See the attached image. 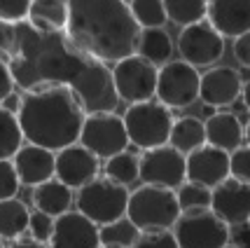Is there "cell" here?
Segmentation results:
<instances>
[{
  "label": "cell",
  "instance_id": "cell-25",
  "mask_svg": "<svg viewBox=\"0 0 250 248\" xmlns=\"http://www.w3.org/2000/svg\"><path fill=\"white\" fill-rule=\"evenodd\" d=\"M136 54H141L143 59L152 61L154 66H164L166 61H171L173 54V40L166 28H141V38H138V49Z\"/></svg>",
  "mask_w": 250,
  "mask_h": 248
},
{
  "label": "cell",
  "instance_id": "cell-5",
  "mask_svg": "<svg viewBox=\"0 0 250 248\" xmlns=\"http://www.w3.org/2000/svg\"><path fill=\"white\" fill-rule=\"evenodd\" d=\"M122 117L126 124L131 145H136L138 150H152V148L168 143L171 127H173V113L162 101L150 98L141 103H131Z\"/></svg>",
  "mask_w": 250,
  "mask_h": 248
},
{
  "label": "cell",
  "instance_id": "cell-45",
  "mask_svg": "<svg viewBox=\"0 0 250 248\" xmlns=\"http://www.w3.org/2000/svg\"><path fill=\"white\" fill-rule=\"evenodd\" d=\"M0 248H5V246H2V244H0Z\"/></svg>",
  "mask_w": 250,
  "mask_h": 248
},
{
  "label": "cell",
  "instance_id": "cell-40",
  "mask_svg": "<svg viewBox=\"0 0 250 248\" xmlns=\"http://www.w3.org/2000/svg\"><path fill=\"white\" fill-rule=\"evenodd\" d=\"M10 248H47L42 241H35V239H14V244Z\"/></svg>",
  "mask_w": 250,
  "mask_h": 248
},
{
  "label": "cell",
  "instance_id": "cell-19",
  "mask_svg": "<svg viewBox=\"0 0 250 248\" xmlns=\"http://www.w3.org/2000/svg\"><path fill=\"white\" fill-rule=\"evenodd\" d=\"M206 19L225 38L250 31V0H208Z\"/></svg>",
  "mask_w": 250,
  "mask_h": 248
},
{
  "label": "cell",
  "instance_id": "cell-11",
  "mask_svg": "<svg viewBox=\"0 0 250 248\" xmlns=\"http://www.w3.org/2000/svg\"><path fill=\"white\" fill-rule=\"evenodd\" d=\"M180 59L194 68H210L225 54V35H220L208 19L180 28L178 35Z\"/></svg>",
  "mask_w": 250,
  "mask_h": 248
},
{
  "label": "cell",
  "instance_id": "cell-23",
  "mask_svg": "<svg viewBox=\"0 0 250 248\" xmlns=\"http://www.w3.org/2000/svg\"><path fill=\"white\" fill-rule=\"evenodd\" d=\"M168 145H173L178 152L189 155L196 148L206 145V124L199 117H180L173 119L171 127V136H168Z\"/></svg>",
  "mask_w": 250,
  "mask_h": 248
},
{
  "label": "cell",
  "instance_id": "cell-38",
  "mask_svg": "<svg viewBox=\"0 0 250 248\" xmlns=\"http://www.w3.org/2000/svg\"><path fill=\"white\" fill-rule=\"evenodd\" d=\"M14 87H17V82H14V75L10 70V64H7V59L0 56V103L14 94Z\"/></svg>",
  "mask_w": 250,
  "mask_h": 248
},
{
  "label": "cell",
  "instance_id": "cell-27",
  "mask_svg": "<svg viewBox=\"0 0 250 248\" xmlns=\"http://www.w3.org/2000/svg\"><path fill=\"white\" fill-rule=\"evenodd\" d=\"M23 145V131L17 113L0 106V159H12Z\"/></svg>",
  "mask_w": 250,
  "mask_h": 248
},
{
  "label": "cell",
  "instance_id": "cell-15",
  "mask_svg": "<svg viewBox=\"0 0 250 248\" xmlns=\"http://www.w3.org/2000/svg\"><path fill=\"white\" fill-rule=\"evenodd\" d=\"M101 171L98 157L87 150L80 140L56 152V178L73 190H80L82 185L94 180Z\"/></svg>",
  "mask_w": 250,
  "mask_h": 248
},
{
  "label": "cell",
  "instance_id": "cell-18",
  "mask_svg": "<svg viewBox=\"0 0 250 248\" xmlns=\"http://www.w3.org/2000/svg\"><path fill=\"white\" fill-rule=\"evenodd\" d=\"M12 162H14V169L19 173L21 185L35 187V185H40L56 176V152L47 150L42 145L26 143L12 157Z\"/></svg>",
  "mask_w": 250,
  "mask_h": 248
},
{
  "label": "cell",
  "instance_id": "cell-9",
  "mask_svg": "<svg viewBox=\"0 0 250 248\" xmlns=\"http://www.w3.org/2000/svg\"><path fill=\"white\" fill-rule=\"evenodd\" d=\"M80 143L91 150L98 159H108L117 152H124L129 148V134L122 115L112 113H87L82 131H80Z\"/></svg>",
  "mask_w": 250,
  "mask_h": 248
},
{
  "label": "cell",
  "instance_id": "cell-17",
  "mask_svg": "<svg viewBox=\"0 0 250 248\" xmlns=\"http://www.w3.org/2000/svg\"><path fill=\"white\" fill-rule=\"evenodd\" d=\"M187 157V180L206 187H218L229 176V152L220 150L215 145H201Z\"/></svg>",
  "mask_w": 250,
  "mask_h": 248
},
{
  "label": "cell",
  "instance_id": "cell-34",
  "mask_svg": "<svg viewBox=\"0 0 250 248\" xmlns=\"http://www.w3.org/2000/svg\"><path fill=\"white\" fill-rule=\"evenodd\" d=\"M19 173L14 169L12 159H0V202L2 199H12L19 192Z\"/></svg>",
  "mask_w": 250,
  "mask_h": 248
},
{
  "label": "cell",
  "instance_id": "cell-41",
  "mask_svg": "<svg viewBox=\"0 0 250 248\" xmlns=\"http://www.w3.org/2000/svg\"><path fill=\"white\" fill-rule=\"evenodd\" d=\"M241 101H243L246 110L250 113V80L248 82H243V89H241Z\"/></svg>",
  "mask_w": 250,
  "mask_h": 248
},
{
  "label": "cell",
  "instance_id": "cell-32",
  "mask_svg": "<svg viewBox=\"0 0 250 248\" xmlns=\"http://www.w3.org/2000/svg\"><path fill=\"white\" fill-rule=\"evenodd\" d=\"M54 223L56 218L44 213V211H31V220H28V234L35 241H42V244H49L52 239V232H54Z\"/></svg>",
  "mask_w": 250,
  "mask_h": 248
},
{
  "label": "cell",
  "instance_id": "cell-14",
  "mask_svg": "<svg viewBox=\"0 0 250 248\" xmlns=\"http://www.w3.org/2000/svg\"><path fill=\"white\" fill-rule=\"evenodd\" d=\"M52 248H101V227L80 211H65L56 218L49 239Z\"/></svg>",
  "mask_w": 250,
  "mask_h": 248
},
{
  "label": "cell",
  "instance_id": "cell-6",
  "mask_svg": "<svg viewBox=\"0 0 250 248\" xmlns=\"http://www.w3.org/2000/svg\"><path fill=\"white\" fill-rule=\"evenodd\" d=\"M129 190L126 185L110 180L108 176H96L94 180L80 187L77 192V211L84 213L89 220H94L98 227L115 223L126 216L129 206Z\"/></svg>",
  "mask_w": 250,
  "mask_h": 248
},
{
  "label": "cell",
  "instance_id": "cell-39",
  "mask_svg": "<svg viewBox=\"0 0 250 248\" xmlns=\"http://www.w3.org/2000/svg\"><path fill=\"white\" fill-rule=\"evenodd\" d=\"M229 241L236 248H250V225L248 223L234 227V232L229 234Z\"/></svg>",
  "mask_w": 250,
  "mask_h": 248
},
{
  "label": "cell",
  "instance_id": "cell-30",
  "mask_svg": "<svg viewBox=\"0 0 250 248\" xmlns=\"http://www.w3.org/2000/svg\"><path fill=\"white\" fill-rule=\"evenodd\" d=\"M138 234H141V232H138V227L124 216V218H120V220H115V223L101 225V246H126V248H133Z\"/></svg>",
  "mask_w": 250,
  "mask_h": 248
},
{
  "label": "cell",
  "instance_id": "cell-10",
  "mask_svg": "<svg viewBox=\"0 0 250 248\" xmlns=\"http://www.w3.org/2000/svg\"><path fill=\"white\" fill-rule=\"evenodd\" d=\"M199 87H201L199 68L183 59L166 61L159 68L157 77V101H162L171 110L189 108L199 98Z\"/></svg>",
  "mask_w": 250,
  "mask_h": 248
},
{
  "label": "cell",
  "instance_id": "cell-13",
  "mask_svg": "<svg viewBox=\"0 0 250 248\" xmlns=\"http://www.w3.org/2000/svg\"><path fill=\"white\" fill-rule=\"evenodd\" d=\"M243 80L241 73L231 66H210L201 75V87H199V98L204 106L213 108H229L241 98Z\"/></svg>",
  "mask_w": 250,
  "mask_h": 248
},
{
  "label": "cell",
  "instance_id": "cell-33",
  "mask_svg": "<svg viewBox=\"0 0 250 248\" xmlns=\"http://www.w3.org/2000/svg\"><path fill=\"white\" fill-rule=\"evenodd\" d=\"M133 248H180L173 229H157V232H141Z\"/></svg>",
  "mask_w": 250,
  "mask_h": 248
},
{
  "label": "cell",
  "instance_id": "cell-31",
  "mask_svg": "<svg viewBox=\"0 0 250 248\" xmlns=\"http://www.w3.org/2000/svg\"><path fill=\"white\" fill-rule=\"evenodd\" d=\"M178 202H180V208L183 211H192V208H210V199H213V190L206 187V185L192 183V180H185L178 190Z\"/></svg>",
  "mask_w": 250,
  "mask_h": 248
},
{
  "label": "cell",
  "instance_id": "cell-2",
  "mask_svg": "<svg viewBox=\"0 0 250 248\" xmlns=\"http://www.w3.org/2000/svg\"><path fill=\"white\" fill-rule=\"evenodd\" d=\"M68 40L101 61H120L136 54L141 26L126 0H65Z\"/></svg>",
  "mask_w": 250,
  "mask_h": 248
},
{
  "label": "cell",
  "instance_id": "cell-37",
  "mask_svg": "<svg viewBox=\"0 0 250 248\" xmlns=\"http://www.w3.org/2000/svg\"><path fill=\"white\" fill-rule=\"evenodd\" d=\"M234 59L239 61L241 68L250 70V31L234 38Z\"/></svg>",
  "mask_w": 250,
  "mask_h": 248
},
{
  "label": "cell",
  "instance_id": "cell-21",
  "mask_svg": "<svg viewBox=\"0 0 250 248\" xmlns=\"http://www.w3.org/2000/svg\"><path fill=\"white\" fill-rule=\"evenodd\" d=\"M33 204H35L38 211H44V213H49L54 218L63 216L65 211H70V206H73V187H68L54 176V178H49L44 183L35 185Z\"/></svg>",
  "mask_w": 250,
  "mask_h": 248
},
{
  "label": "cell",
  "instance_id": "cell-1",
  "mask_svg": "<svg viewBox=\"0 0 250 248\" xmlns=\"http://www.w3.org/2000/svg\"><path fill=\"white\" fill-rule=\"evenodd\" d=\"M14 82L23 91L35 87H70L87 113H112L120 106L112 70L105 61L82 52L63 33H40L17 22V43L7 59Z\"/></svg>",
  "mask_w": 250,
  "mask_h": 248
},
{
  "label": "cell",
  "instance_id": "cell-22",
  "mask_svg": "<svg viewBox=\"0 0 250 248\" xmlns=\"http://www.w3.org/2000/svg\"><path fill=\"white\" fill-rule=\"evenodd\" d=\"M26 22L40 33H63L68 23V2L65 0H33Z\"/></svg>",
  "mask_w": 250,
  "mask_h": 248
},
{
  "label": "cell",
  "instance_id": "cell-26",
  "mask_svg": "<svg viewBox=\"0 0 250 248\" xmlns=\"http://www.w3.org/2000/svg\"><path fill=\"white\" fill-rule=\"evenodd\" d=\"M105 176L110 180L120 185H133L136 180H141V157L133 155V152L124 150V152H117L105 159Z\"/></svg>",
  "mask_w": 250,
  "mask_h": 248
},
{
  "label": "cell",
  "instance_id": "cell-24",
  "mask_svg": "<svg viewBox=\"0 0 250 248\" xmlns=\"http://www.w3.org/2000/svg\"><path fill=\"white\" fill-rule=\"evenodd\" d=\"M28 220H31V211L17 197L0 202V239L5 241L21 239L23 232H28Z\"/></svg>",
  "mask_w": 250,
  "mask_h": 248
},
{
  "label": "cell",
  "instance_id": "cell-16",
  "mask_svg": "<svg viewBox=\"0 0 250 248\" xmlns=\"http://www.w3.org/2000/svg\"><path fill=\"white\" fill-rule=\"evenodd\" d=\"M210 208L229 227L243 225L250 220V185L229 176L218 187H213Z\"/></svg>",
  "mask_w": 250,
  "mask_h": 248
},
{
  "label": "cell",
  "instance_id": "cell-36",
  "mask_svg": "<svg viewBox=\"0 0 250 248\" xmlns=\"http://www.w3.org/2000/svg\"><path fill=\"white\" fill-rule=\"evenodd\" d=\"M33 0H0V22H26Z\"/></svg>",
  "mask_w": 250,
  "mask_h": 248
},
{
  "label": "cell",
  "instance_id": "cell-7",
  "mask_svg": "<svg viewBox=\"0 0 250 248\" xmlns=\"http://www.w3.org/2000/svg\"><path fill=\"white\" fill-rule=\"evenodd\" d=\"M173 234L180 248H222L229 244V225L213 208L183 211L175 220Z\"/></svg>",
  "mask_w": 250,
  "mask_h": 248
},
{
  "label": "cell",
  "instance_id": "cell-20",
  "mask_svg": "<svg viewBox=\"0 0 250 248\" xmlns=\"http://www.w3.org/2000/svg\"><path fill=\"white\" fill-rule=\"evenodd\" d=\"M204 124H206V143L225 152H234L246 140V129L236 113L218 110L210 117H206Z\"/></svg>",
  "mask_w": 250,
  "mask_h": 248
},
{
  "label": "cell",
  "instance_id": "cell-42",
  "mask_svg": "<svg viewBox=\"0 0 250 248\" xmlns=\"http://www.w3.org/2000/svg\"><path fill=\"white\" fill-rule=\"evenodd\" d=\"M246 143L250 145V119H248V124H246Z\"/></svg>",
  "mask_w": 250,
  "mask_h": 248
},
{
  "label": "cell",
  "instance_id": "cell-35",
  "mask_svg": "<svg viewBox=\"0 0 250 248\" xmlns=\"http://www.w3.org/2000/svg\"><path fill=\"white\" fill-rule=\"evenodd\" d=\"M229 173L231 178L250 185V145H241L229 152Z\"/></svg>",
  "mask_w": 250,
  "mask_h": 248
},
{
  "label": "cell",
  "instance_id": "cell-12",
  "mask_svg": "<svg viewBox=\"0 0 250 248\" xmlns=\"http://www.w3.org/2000/svg\"><path fill=\"white\" fill-rule=\"evenodd\" d=\"M141 180L145 185L178 190L187 180V157L168 143L145 150L141 157Z\"/></svg>",
  "mask_w": 250,
  "mask_h": 248
},
{
  "label": "cell",
  "instance_id": "cell-46",
  "mask_svg": "<svg viewBox=\"0 0 250 248\" xmlns=\"http://www.w3.org/2000/svg\"><path fill=\"white\" fill-rule=\"evenodd\" d=\"M248 225H250V220H248Z\"/></svg>",
  "mask_w": 250,
  "mask_h": 248
},
{
  "label": "cell",
  "instance_id": "cell-3",
  "mask_svg": "<svg viewBox=\"0 0 250 248\" xmlns=\"http://www.w3.org/2000/svg\"><path fill=\"white\" fill-rule=\"evenodd\" d=\"M17 117L28 143L59 152L80 140L87 110L70 87L47 85L23 91Z\"/></svg>",
  "mask_w": 250,
  "mask_h": 248
},
{
  "label": "cell",
  "instance_id": "cell-28",
  "mask_svg": "<svg viewBox=\"0 0 250 248\" xmlns=\"http://www.w3.org/2000/svg\"><path fill=\"white\" fill-rule=\"evenodd\" d=\"M168 22L178 23L180 28L189 23L204 22L208 12V0H164Z\"/></svg>",
  "mask_w": 250,
  "mask_h": 248
},
{
  "label": "cell",
  "instance_id": "cell-44",
  "mask_svg": "<svg viewBox=\"0 0 250 248\" xmlns=\"http://www.w3.org/2000/svg\"><path fill=\"white\" fill-rule=\"evenodd\" d=\"M222 248H236V246H234V244H225V246H222Z\"/></svg>",
  "mask_w": 250,
  "mask_h": 248
},
{
  "label": "cell",
  "instance_id": "cell-4",
  "mask_svg": "<svg viewBox=\"0 0 250 248\" xmlns=\"http://www.w3.org/2000/svg\"><path fill=\"white\" fill-rule=\"evenodd\" d=\"M180 213H183V208L178 202V194L171 187L143 183L138 190L129 194L126 218L138 227V232L173 229Z\"/></svg>",
  "mask_w": 250,
  "mask_h": 248
},
{
  "label": "cell",
  "instance_id": "cell-43",
  "mask_svg": "<svg viewBox=\"0 0 250 248\" xmlns=\"http://www.w3.org/2000/svg\"><path fill=\"white\" fill-rule=\"evenodd\" d=\"M101 248H126V246H101Z\"/></svg>",
  "mask_w": 250,
  "mask_h": 248
},
{
  "label": "cell",
  "instance_id": "cell-29",
  "mask_svg": "<svg viewBox=\"0 0 250 248\" xmlns=\"http://www.w3.org/2000/svg\"><path fill=\"white\" fill-rule=\"evenodd\" d=\"M129 7L141 28H162L168 22L164 0H129Z\"/></svg>",
  "mask_w": 250,
  "mask_h": 248
},
{
  "label": "cell",
  "instance_id": "cell-8",
  "mask_svg": "<svg viewBox=\"0 0 250 248\" xmlns=\"http://www.w3.org/2000/svg\"><path fill=\"white\" fill-rule=\"evenodd\" d=\"M157 77H159V68L152 61L143 59L141 54L124 56L112 66L115 91L120 101H126L129 106L157 96Z\"/></svg>",
  "mask_w": 250,
  "mask_h": 248
}]
</instances>
